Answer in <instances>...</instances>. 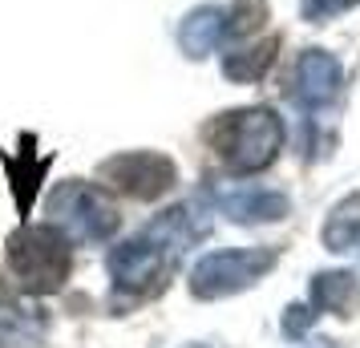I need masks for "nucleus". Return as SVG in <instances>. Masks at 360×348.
I'll return each mask as SVG.
<instances>
[{
  "instance_id": "9b49d317",
  "label": "nucleus",
  "mask_w": 360,
  "mask_h": 348,
  "mask_svg": "<svg viewBox=\"0 0 360 348\" xmlns=\"http://www.w3.org/2000/svg\"><path fill=\"white\" fill-rule=\"evenodd\" d=\"M360 243V191L332 207L324 223V247L328 251H352Z\"/></svg>"
},
{
  "instance_id": "7ed1b4c3",
  "label": "nucleus",
  "mask_w": 360,
  "mask_h": 348,
  "mask_svg": "<svg viewBox=\"0 0 360 348\" xmlns=\"http://www.w3.org/2000/svg\"><path fill=\"white\" fill-rule=\"evenodd\" d=\"M49 223L69 235V243H105L117 231L114 199L89 183H61L49 195Z\"/></svg>"
},
{
  "instance_id": "f8f14e48",
  "label": "nucleus",
  "mask_w": 360,
  "mask_h": 348,
  "mask_svg": "<svg viewBox=\"0 0 360 348\" xmlns=\"http://www.w3.org/2000/svg\"><path fill=\"white\" fill-rule=\"evenodd\" d=\"M356 4L360 0H304L300 13H304V20L320 25V20H336V17H344V13H352Z\"/></svg>"
},
{
  "instance_id": "f257e3e1",
  "label": "nucleus",
  "mask_w": 360,
  "mask_h": 348,
  "mask_svg": "<svg viewBox=\"0 0 360 348\" xmlns=\"http://www.w3.org/2000/svg\"><path fill=\"white\" fill-rule=\"evenodd\" d=\"M211 146L231 174H255L276 162L283 146V122L267 105L231 110L211 126Z\"/></svg>"
},
{
  "instance_id": "20e7f679",
  "label": "nucleus",
  "mask_w": 360,
  "mask_h": 348,
  "mask_svg": "<svg viewBox=\"0 0 360 348\" xmlns=\"http://www.w3.org/2000/svg\"><path fill=\"white\" fill-rule=\"evenodd\" d=\"M276 247H239V251H211L191 267V296L198 299H223L235 296L251 283H259L276 267Z\"/></svg>"
},
{
  "instance_id": "2eb2a0df",
  "label": "nucleus",
  "mask_w": 360,
  "mask_h": 348,
  "mask_svg": "<svg viewBox=\"0 0 360 348\" xmlns=\"http://www.w3.org/2000/svg\"><path fill=\"white\" fill-rule=\"evenodd\" d=\"M186 348H214V344H186Z\"/></svg>"
},
{
  "instance_id": "39448f33",
  "label": "nucleus",
  "mask_w": 360,
  "mask_h": 348,
  "mask_svg": "<svg viewBox=\"0 0 360 348\" xmlns=\"http://www.w3.org/2000/svg\"><path fill=\"white\" fill-rule=\"evenodd\" d=\"M98 179L114 186L126 199H158L179 183V170L166 154L154 150H130V154H114L98 166Z\"/></svg>"
},
{
  "instance_id": "4468645a",
  "label": "nucleus",
  "mask_w": 360,
  "mask_h": 348,
  "mask_svg": "<svg viewBox=\"0 0 360 348\" xmlns=\"http://www.w3.org/2000/svg\"><path fill=\"white\" fill-rule=\"evenodd\" d=\"M311 348H344V344H336V340H316Z\"/></svg>"
},
{
  "instance_id": "f03ea898",
  "label": "nucleus",
  "mask_w": 360,
  "mask_h": 348,
  "mask_svg": "<svg viewBox=\"0 0 360 348\" xmlns=\"http://www.w3.org/2000/svg\"><path fill=\"white\" fill-rule=\"evenodd\" d=\"M8 267L29 292L49 296L69 276V235L53 223H25L8 235Z\"/></svg>"
},
{
  "instance_id": "6e6552de",
  "label": "nucleus",
  "mask_w": 360,
  "mask_h": 348,
  "mask_svg": "<svg viewBox=\"0 0 360 348\" xmlns=\"http://www.w3.org/2000/svg\"><path fill=\"white\" fill-rule=\"evenodd\" d=\"M311 304H316V312H332L348 320L360 312V280L352 271H320L311 280Z\"/></svg>"
},
{
  "instance_id": "0eeeda50",
  "label": "nucleus",
  "mask_w": 360,
  "mask_h": 348,
  "mask_svg": "<svg viewBox=\"0 0 360 348\" xmlns=\"http://www.w3.org/2000/svg\"><path fill=\"white\" fill-rule=\"evenodd\" d=\"M214 207L235 223H279L292 211L288 195L271 186H214Z\"/></svg>"
},
{
  "instance_id": "1a4fd4ad",
  "label": "nucleus",
  "mask_w": 360,
  "mask_h": 348,
  "mask_svg": "<svg viewBox=\"0 0 360 348\" xmlns=\"http://www.w3.org/2000/svg\"><path fill=\"white\" fill-rule=\"evenodd\" d=\"M223 37H227V8H214V4L195 8L179 29V41H182V49H186V57H207V53H214Z\"/></svg>"
},
{
  "instance_id": "ddd939ff",
  "label": "nucleus",
  "mask_w": 360,
  "mask_h": 348,
  "mask_svg": "<svg viewBox=\"0 0 360 348\" xmlns=\"http://www.w3.org/2000/svg\"><path fill=\"white\" fill-rule=\"evenodd\" d=\"M311 320H316V312H311V308H304V304H292V308L283 312V332H288L292 340H300V336L311 328Z\"/></svg>"
},
{
  "instance_id": "9d476101",
  "label": "nucleus",
  "mask_w": 360,
  "mask_h": 348,
  "mask_svg": "<svg viewBox=\"0 0 360 348\" xmlns=\"http://www.w3.org/2000/svg\"><path fill=\"white\" fill-rule=\"evenodd\" d=\"M276 49H279L276 37H263L255 45H243V49L223 57V73L231 82H259L263 73L271 69V61H276Z\"/></svg>"
},
{
  "instance_id": "423d86ee",
  "label": "nucleus",
  "mask_w": 360,
  "mask_h": 348,
  "mask_svg": "<svg viewBox=\"0 0 360 348\" xmlns=\"http://www.w3.org/2000/svg\"><path fill=\"white\" fill-rule=\"evenodd\" d=\"M340 89H344V69L332 53L324 49L300 53L292 73V98L308 110V122H320V114L340 98Z\"/></svg>"
}]
</instances>
